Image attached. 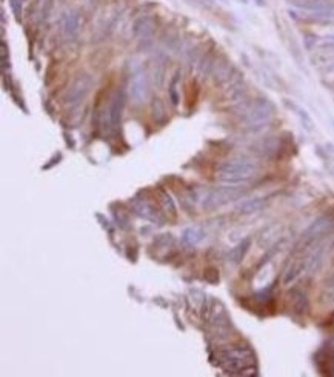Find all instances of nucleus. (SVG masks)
<instances>
[{
  "instance_id": "f257e3e1",
  "label": "nucleus",
  "mask_w": 334,
  "mask_h": 377,
  "mask_svg": "<svg viewBox=\"0 0 334 377\" xmlns=\"http://www.w3.org/2000/svg\"><path fill=\"white\" fill-rule=\"evenodd\" d=\"M251 173H253V170L249 168V166H246V165L229 163V165L223 166V168L221 170V173H219V177H221V180H223V182L237 183V182L246 180L248 177L251 176Z\"/></svg>"
},
{
  "instance_id": "f03ea898",
  "label": "nucleus",
  "mask_w": 334,
  "mask_h": 377,
  "mask_svg": "<svg viewBox=\"0 0 334 377\" xmlns=\"http://www.w3.org/2000/svg\"><path fill=\"white\" fill-rule=\"evenodd\" d=\"M134 209L135 213H137L140 217L147 219V221H151V222H159V225H162V217L159 216V213L156 211V206L148 203L147 200H142V199H135L134 200Z\"/></svg>"
},
{
  "instance_id": "7ed1b4c3",
  "label": "nucleus",
  "mask_w": 334,
  "mask_h": 377,
  "mask_svg": "<svg viewBox=\"0 0 334 377\" xmlns=\"http://www.w3.org/2000/svg\"><path fill=\"white\" fill-rule=\"evenodd\" d=\"M203 231L200 228H188L183 231V242L188 244V245H196L197 242H200V240L203 239Z\"/></svg>"
},
{
  "instance_id": "20e7f679",
  "label": "nucleus",
  "mask_w": 334,
  "mask_h": 377,
  "mask_svg": "<svg viewBox=\"0 0 334 377\" xmlns=\"http://www.w3.org/2000/svg\"><path fill=\"white\" fill-rule=\"evenodd\" d=\"M159 196H160V202H162V206L166 213H170L171 216H176V206H174V202L173 199L168 196V193H165L163 190H159L157 191Z\"/></svg>"
},
{
  "instance_id": "39448f33",
  "label": "nucleus",
  "mask_w": 334,
  "mask_h": 377,
  "mask_svg": "<svg viewBox=\"0 0 334 377\" xmlns=\"http://www.w3.org/2000/svg\"><path fill=\"white\" fill-rule=\"evenodd\" d=\"M248 246H249V240H245V242H242L241 245L236 246V248L231 251V253H229V256H231V260L234 262V264H239V262L244 259Z\"/></svg>"
},
{
  "instance_id": "423d86ee",
  "label": "nucleus",
  "mask_w": 334,
  "mask_h": 377,
  "mask_svg": "<svg viewBox=\"0 0 334 377\" xmlns=\"http://www.w3.org/2000/svg\"><path fill=\"white\" fill-rule=\"evenodd\" d=\"M291 300H293V308L296 312H304L305 308H307V300H305V296L300 294L299 291H294L293 294H291Z\"/></svg>"
},
{
  "instance_id": "0eeeda50",
  "label": "nucleus",
  "mask_w": 334,
  "mask_h": 377,
  "mask_svg": "<svg viewBox=\"0 0 334 377\" xmlns=\"http://www.w3.org/2000/svg\"><path fill=\"white\" fill-rule=\"evenodd\" d=\"M173 236L171 234H160L159 237H156L154 240V246L156 248H170V245L173 244Z\"/></svg>"
},
{
  "instance_id": "6e6552de",
  "label": "nucleus",
  "mask_w": 334,
  "mask_h": 377,
  "mask_svg": "<svg viewBox=\"0 0 334 377\" xmlns=\"http://www.w3.org/2000/svg\"><path fill=\"white\" fill-rule=\"evenodd\" d=\"M205 280L208 284H217L219 282V269L216 268H206L205 269Z\"/></svg>"
},
{
  "instance_id": "1a4fd4ad",
  "label": "nucleus",
  "mask_w": 334,
  "mask_h": 377,
  "mask_svg": "<svg viewBox=\"0 0 334 377\" xmlns=\"http://www.w3.org/2000/svg\"><path fill=\"white\" fill-rule=\"evenodd\" d=\"M260 206H262V203L256 199V200H249V202H245L244 205H241V209H244L242 213H253V211H257Z\"/></svg>"
}]
</instances>
